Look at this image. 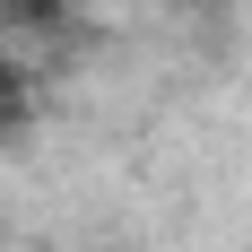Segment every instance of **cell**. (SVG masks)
Returning <instances> with one entry per match:
<instances>
[{
	"instance_id": "7a4b0ae2",
	"label": "cell",
	"mask_w": 252,
	"mask_h": 252,
	"mask_svg": "<svg viewBox=\"0 0 252 252\" xmlns=\"http://www.w3.org/2000/svg\"><path fill=\"white\" fill-rule=\"evenodd\" d=\"M70 0H0V35H61Z\"/></svg>"
},
{
	"instance_id": "6da1fadb",
	"label": "cell",
	"mask_w": 252,
	"mask_h": 252,
	"mask_svg": "<svg viewBox=\"0 0 252 252\" xmlns=\"http://www.w3.org/2000/svg\"><path fill=\"white\" fill-rule=\"evenodd\" d=\"M26 122H35V70L0 44V139H18Z\"/></svg>"
}]
</instances>
